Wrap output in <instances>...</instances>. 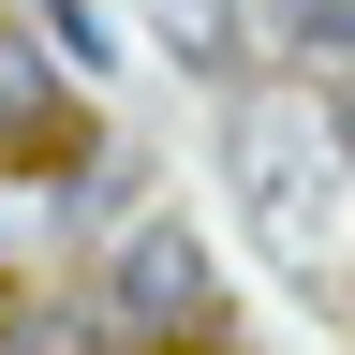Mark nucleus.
Returning a JSON list of instances; mask_svg holds the SVG:
<instances>
[{
	"instance_id": "nucleus-1",
	"label": "nucleus",
	"mask_w": 355,
	"mask_h": 355,
	"mask_svg": "<svg viewBox=\"0 0 355 355\" xmlns=\"http://www.w3.org/2000/svg\"><path fill=\"white\" fill-rule=\"evenodd\" d=\"M222 163H237V207H252V237L282 252V266H340L355 252V148L326 119H296V104H252L222 119Z\"/></svg>"
},
{
	"instance_id": "nucleus-2",
	"label": "nucleus",
	"mask_w": 355,
	"mask_h": 355,
	"mask_svg": "<svg viewBox=\"0 0 355 355\" xmlns=\"http://www.w3.org/2000/svg\"><path fill=\"white\" fill-rule=\"evenodd\" d=\"M104 311H119V340H148V355H193L222 340V266L193 222H133L119 266H104Z\"/></svg>"
},
{
	"instance_id": "nucleus-3",
	"label": "nucleus",
	"mask_w": 355,
	"mask_h": 355,
	"mask_svg": "<svg viewBox=\"0 0 355 355\" xmlns=\"http://www.w3.org/2000/svg\"><path fill=\"white\" fill-rule=\"evenodd\" d=\"M148 30H163L193 74H237V44H252V30H237V0H148Z\"/></svg>"
},
{
	"instance_id": "nucleus-4",
	"label": "nucleus",
	"mask_w": 355,
	"mask_h": 355,
	"mask_svg": "<svg viewBox=\"0 0 355 355\" xmlns=\"http://www.w3.org/2000/svg\"><path fill=\"white\" fill-rule=\"evenodd\" d=\"M0 133H15V148H60V89H44L15 44H0Z\"/></svg>"
},
{
	"instance_id": "nucleus-5",
	"label": "nucleus",
	"mask_w": 355,
	"mask_h": 355,
	"mask_svg": "<svg viewBox=\"0 0 355 355\" xmlns=\"http://www.w3.org/2000/svg\"><path fill=\"white\" fill-rule=\"evenodd\" d=\"M282 30L311 44V60H340V74H355V0H282Z\"/></svg>"
},
{
	"instance_id": "nucleus-6",
	"label": "nucleus",
	"mask_w": 355,
	"mask_h": 355,
	"mask_svg": "<svg viewBox=\"0 0 355 355\" xmlns=\"http://www.w3.org/2000/svg\"><path fill=\"white\" fill-rule=\"evenodd\" d=\"M44 30H60V60H104V15L89 0H44Z\"/></svg>"
},
{
	"instance_id": "nucleus-7",
	"label": "nucleus",
	"mask_w": 355,
	"mask_h": 355,
	"mask_svg": "<svg viewBox=\"0 0 355 355\" xmlns=\"http://www.w3.org/2000/svg\"><path fill=\"white\" fill-rule=\"evenodd\" d=\"M326 133H340V148H355V74H340V104H326Z\"/></svg>"
}]
</instances>
